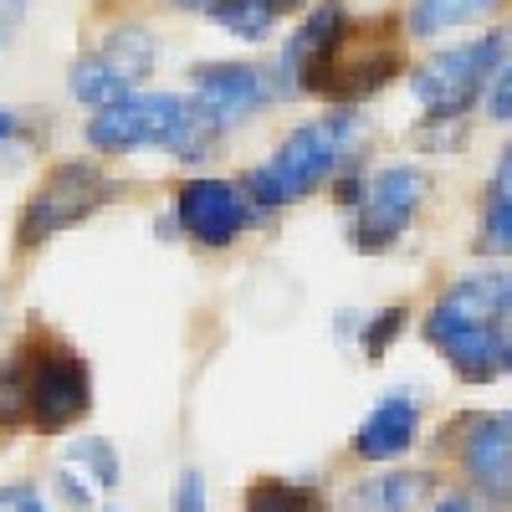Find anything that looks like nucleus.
Masks as SVG:
<instances>
[{
	"label": "nucleus",
	"mask_w": 512,
	"mask_h": 512,
	"mask_svg": "<svg viewBox=\"0 0 512 512\" xmlns=\"http://www.w3.org/2000/svg\"><path fill=\"white\" fill-rule=\"evenodd\" d=\"M431 344L466 384H487L512 359V272L461 277L425 318Z\"/></svg>",
	"instance_id": "nucleus-1"
},
{
	"label": "nucleus",
	"mask_w": 512,
	"mask_h": 512,
	"mask_svg": "<svg viewBox=\"0 0 512 512\" xmlns=\"http://www.w3.org/2000/svg\"><path fill=\"white\" fill-rule=\"evenodd\" d=\"M364 134V123L354 113H328L318 123H303L277 144V154L267 164H256L251 175L241 180V195L262 200V205H292L303 200L313 185H323L338 164L354 154Z\"/></svg>",
	"instance_id": "nucleus-2"
},
{
	"label": "nucleus",
	"mask_w": 512,
	"mask_h": 512,
	"mask_svg": "<svg viewBox=\"0 0 512 512\" xmlns=\"http://www.w3.org/2000/svg\"><path fill=\"white\" fill-rule=\"evenodd\" d=\"M405 67V36L395 16H374V21H354L328 41V52L318 57L313 77L303 93H318L328 103H359L369 93H379L384 82Z\"/></svg>",
	"instance_id": "nucleus-3"
},
{
	"label": "nucleus",
	"mask_w": 512,
	"mask_h": 512,
	"mask_svg": "<svg viewBox=\"0 0 512 512\" xmlns=\"http://www.w3.org/2000/svg\"><path fill=\"white\" fill-rule=\"evenodd\" d=\"M26 369V410H31V431L41 436H62L88 415L93 405V374L82 364V354L52 333H36L16 349Z\"/></svg>",
	"instance_id": "nucleus-4"
},
{
	"label": "nucleus",
	"mask_w": 512,
	"mask_h": 512,
	"mask_svg": "<svg viewBox=\"0 0 512 512\" xmlns=\"http://www.w3.org/2000/svg\"><path fill=\"white\" fill-rule=\"evenodd\" d=\"M425 195H431V175L415 164H390L374 180L344 185V205H354L349 241L359 251H390L410 231V221L420 216Z\"/></svg>",
	"instance_id": "nucleus-5"
},
{
	"label": "nucleus",
	"mask_w": 512,
	"mask_h": 512,
	"mask_svg": "<svg viewBox=\"0 0 512 512\" xmlns=\"http://www.w3.org/2000/svg\"><path fill=\"white\" fill-rule=\"evenodd\" d=\"M108 200H113V185H108V175H103L98 164H88V159L52 164L47 175H41V185L31 190L26 210H21L16 241L21 246H41V241H52V236L82 226Z\"/></svg>",
	"instance_id": "nucleus-6"
},
{
	"label": "nucleus",
	"mask_w": 512,
	"mask_h": 512,
	"mask_svg": "<svg viewBox=\"0 0 512 512\" xmlns=\"http://www.w3.org/2000/svg\"><path fill=\"white\" fill-rule=\"evenodd\" d=\"M154 67H159V36L144 31V26H113L88 57L72 62L67 88H72V98H82V103L108 108V103H118V98L134 93Z\"/></svg>",
	"instance_id": "nucleus-7"
},
{
	"label": "nucleus",
	"mask_w": 512,
	"mask_h": 512,
	"mask_svg": "<svg viewBox=\"0 0 512 512\" xmlns=\"http://www.w3.org/2000/svg\"><path fill=\"white\" fill-rule=\"evenodd\" d=\"M497 62H502V31H487L482 41H466V47L431 57L410 77V93L431 118H461L482 98V82L497 72Z\"/></svg>",
	"instance_id": "nucleus-8"
},
{
	"label": "nucleus",
	"mask_w": 512,
	"mask_h": 512,
	"mask_svg": "<svg viewBox=\"0 0 512 512\" xmlns=\"http://www.w3.org/2000/svg\"><path fill=\"white\" fill-rule=\"evenodd\" d=\"M190 123V98L180 93H128L88 118V144L103 154H128L149 144H175Z\"/></svg>",
	"instance_id": "nucleus-9"
},
{
	"label": "nucleus",
	"mask_w": 512,
	"mask_h": 512,
	"mask_svg": "<svg viewBox=\"0 0 512 512\" xmlns=\"http://www.w3.org/2000/svg\"><path fill=\"white\" fill-rule=\"evenodd\" d=\"M262 103H267V82H262V72L246 67V62H205L195 72L190 108H195L200 123L216 128V134H226V128L241 123V118H251Z\"/></svg>",
	"instance_id": "nucleus-10"
},
{
	"label": "nucleus",
	"mask_w": 512,
	"mask_h": 512,
	"mask_svg": "<svg viewBox=\"0 0 512 512\" xmlns=\"http://www.w3.org/2000/svg\"><path fill=\"white\" fill-rule=\"evenodd\" d=\"M175 216L190 241L200 246H231L246 226V195L226 180H190L175 195Z\"/></svg>",
	"instance_id": "nucleus-11"
},
{
	"label": "nucleus",
	"mask_w": 512,
	"mask_h": 512,
	"mask_svg": "<svg viewBox=\"0 0 512 512\" xmlns=\"http://www.w3.org/2000/svg\"><path fill=\"white\" fill-rule=\"evenodd\" d=\"M461 466L487 497L512 502V410L466 420L461 436Z\"/></svg>",
	"instance_id": "nucleus-12"
},
{
	"label": "nucleus",
	"mask_w": 512,
	"mask_h": 512,
	"mask_svg": "<svg viewBox=\"0 0 512 512\" xmlns=\"http://www.w3.org/2000/svg\"><path fill=\"white\" fill-rule=\"evenodd\" d=\"M118 487V451L108 441H72L57 456V492L67 507H98Z\"/></svg>",
	"instance_id": "nucleus-13"
},
{
	"label": "nucleus",
	"mask_w": 512,
	"mask_h": 512,
	"mask_svg": "<svg viewBox=\"0 0 512 512\" xmlns=\"http://www.w3.org/2000/svg\"><path fill=\"white\" fill-rule=\"evenodd\" d=\"M344 26H349V11L338 6V0H323V6L287 36L282 67H277V88H282V93H303L308 77H313V67H318V57L328 52V41L344 31Z\"/></svg>",
	"instance_id": "nucleus-14"
},
{
	"label": "nucleus",
	"mask_w": 512,
	"mask_h": 512,
	"mask_svg": "<svg viewBox=\"0 0 512 512\" xmlns=\"http://www.w3.org/2000/svg\"><path fill=\"white\" fill-rule=\"evenodd\" d=\"M415 431H420V405H415V395L395 390V395H384L369 410V420L354 431V451L364 461H395L415 446Z\"/></svg>",
	"instance_id": "nucleus-15"
},
{
	"label": "nucleus",
	"mask_w": 512,
	"mask_h": 512,
	"mask_svg": "<svg viewBox=\"0 0 512 512\" xmlns=\"http://www.w3.org/2000/svg\"><path fill=\"white\" fill-rule=\"evenodd\" d=\"M482 246L497 256H512V144L487 185V216H482Z\"/></svg>",
	"instance_id": "nucleus-16"
},
{
	"label": "nucleus",
	"mask_w": 512,
	"mask_h": 512,
	"mask_svg": "<svg viewBox=\"0 0 512 512\" xmlns=\"http://www.w3.org/2000/svg\"><path fill=\"white\" fill-rule=\"evenodd\" d=\"M431 497V477L410 472V477H379L364 492H354V512H410Z\"/></svg>",
	"instance_id": "nucleus-17"
},
{
	"label": "nucleus",
	"mask_w": 512,
	"mask_h": 512,
	"mask_svg": "<svg viewBox=\"0 0 512 512\" xmlns=\"http://www.w3.org/2000/svg\"><path fill=\"white\" fill-rule=\"evenodd\" d=\"M246 512H323V492L303 487V482L262 477V482H251V492H246Z\"/></svg>",
	"instance_id": "nucleus-18"
},
{
	"label": "nucleus",
	"mask_w": 512,
	"mask_h": 512,
	"mask_svg": "<svg viewBox=\"0 0 512 512\" xmlns=\"http://www.w3.org/2000/svg\"><path fill=\"white\" fill-rule=\"evenodd\" d=\"M497 0H415L410 11V31L415 36H436V31H451L461 21H482Z\"/></svg>",
	"instance_id": "nucleus-19"
},
{
	"label": "nucleus",
	"mask_w": 512,
	"mask_h": 512,
	"mask_svg": "<svg viewBox=\"0 0 512 512\" xmlns=\"http://www.w3.org/2000/svg\"><path fill=\"white\" fill-rule=\"evenodd\" d=\"M210 21H216L221 31H231V36H241V41H267L277 16L262 6V0H221V6L210 11Z\"/></svg>",
	"instance_id": "nucleus-20"
},
{
	"label": "nucleus",
	"mask_w": 512,
	"mask_h": 512,
	"mask_svg": "<svg viewBox=\"0 0 512 512\" xmlns=\"http://www.w3.org/2000/svg\"><path fill=\"white\" fill-rule=\"evenodd\" d=\"M31 425V410H26V369H21V354L6 359L0 369V431H21Z\"/></svg>",
	"instance_id": "nucleus-21"
},
{
	"label": "nucleus",
	"mask_w": 512,
	"mask_h": 512,
	"mask_svg": "<svg viewBox=\"0 0 512 512\" xmlns=\"http://www.w3.org/2000/svg\"><path fill=\"white\" fill-rule=\"evenodd\" d=\"M0 512H52V507L31 482H11V487H0Z\"/></svg>",
	"instance_id": "nucleus-22"
},
{
	"label": "nucleus",
	"mask_w": 512,
	"mask_h": 512,
	"mask_svg": "<svg viewBox=\"0 0 512 512\" xmlns=\"http://www.w3.org/2000/svg\"><path fill=\"white\" fill-rule=\"evenodd\" d=\"M405 328V308H384L379 313V323L369 328V338H364V349H369V359H379L384 354V344H390V338Z\"/></svg>",
	"instance_id": "nucleus-23"
},
{
	"label": "nucleus",
	"mask_w": 512,
	"mask_h": 512,
	"mask_svg": "<svg viewBox=\"0 0 512 512\" xmlns=\"http://www.w3.org/2000/svg\"><path fill=\"white\" fill-rule=\"evenodd\" d=\"M175 512H210L205 502V477L200 472H185L180 487H175Z\"/></svg>",
	"instance_id": "nucleus-24"
},
{
	"label": "nucleus",
	"mask_w": 512,
	"mask_h": 512,
	"mask_svg": "<svg viewBox=\"0 0 512 512\" xmlns=\"http://www.w3.org/2000/svg\"><path fill=\"white\" fill-rule=\"evenodd\" d=\"M497 88H492V98H487V113L492 118H512V57L507 62H497Z\"/></svg>",
	"instance_id": "nucleus-25"
},
{
	"label": "nucleus",
	"mask_w": 512,
	"mask_h": 512,
	"mask_svg": "<svg viewBox=\"0 0 512 512\" xmlns=\"http://www.w3.org/2000/svg\"><path fill=\"white\" fill-rule=\"evenodd\" d=\"M26 11H31V0H0V52H6V41L26 21Z\"/></svg>",
	"instance_id": "nucleus-26"
},
{
	"label": "nucleus",
	"mask_w": 512,
	"mask_h": 512,
	"mask_svg": "<svg viewBox=\"0 0 512 512\" xmlns=\"http://www.w3.org/2000/svg\"><path fill=\"white\" fill-rule=\"evenodd\" d=\"M436 512H482V507H477V497L451 492V497H441V502H436Z\"/></svg>",
	"instance_id": "nucleus-27"
},
{
	"label": "nucleus",
	"mask_w": 512,
	"mask_h": 512,
	"mask_svg": "<svg viewBox=\"0 0 512 512\" xmlns=\"http://www.w3.org/2000/svg\"><path fill=\"white\" fill-rule=\"evenodd\" d=\"M11 134H16V113H11L6 103H0V144H6Z\"/></svg>",
	"instance_id": "nucleus-28"
},
{
	"label": "nucleus",
	"mask_w": 512,
	"mask_h": 512,
	"mask_svg": "<svg viewBox=\"0 0 512 512\" xmlns=\"http://www.w3.org/2000/svg\"><path fill=\"white\" fill-rule=\"evenodd\" d=\"M175 6H180V11H205V16H210V11L221 6V0H175Z\"/></svg>",
	"instance_id": "nucleus-29"
},
{
	"label": "nucleus",
	"mask_w": 512,
	"mask_h": 512,
	"mask_svg": "<svg viewBox=\"0 0 512 512\" xmlns=\"http://www.w3.org/2000/svg\"><path fill=\"white\" fill-rule=\"evenodd\" d=\"M262 6H267L272 16H282V11H297V6H308V0H262Z\"/></svg>",
	"instance_id": "nucleus-30"
},
{
	"label": "nucleus",
	"mask_w": 512,
	"mask_h": 512,
	"mask_svg": "<svg viewBox=\"0 0 512 512\" xmlns=\"http://www.w3.org/2000/svg\"><path fill=\"white\" fill-rule=\"evenodd\" d=\"M507 369H512V359H507Z\"/></svg>",
	"instance_id": "nucleus-31"
}]
</instances>
